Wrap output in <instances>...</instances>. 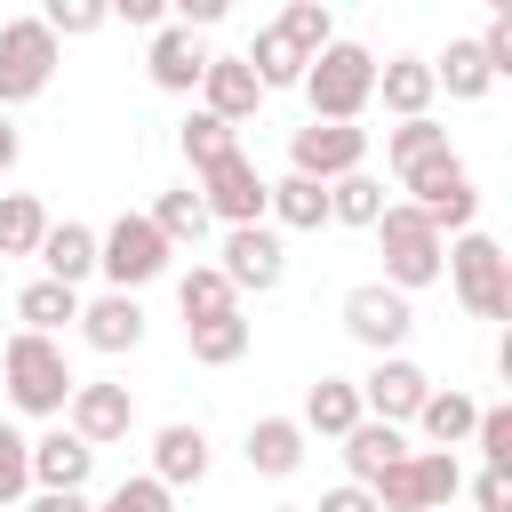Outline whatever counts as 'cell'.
I'll return each instance as SVG.
<instances>
[{
  "mask_svg": "<svg viewBox=\"0 0 512 512\" xmlns=\"http://www.w3.org/2000/svg\"><path fill=\"white\" fill-rule=\"evenodd\" d=\"M72 360H64V344L56 336H8L0 344V392H8V408H24V416H64V400H72Z\"/></svg>",
  "mask_w": 512,
  "mask_h": 512,
  "instance_id": "cell-1",
  "label": "cell"
},
{
  "mask_svg": "<svg viewBox=\"0 0 512 512\" xmlns=\"http://www.w3.org/2000/svg\"><path fill=\"white\" fill-rule=\"evenodd\" d=\"M304 104H312V120H360L376 104V56L360 40H328L304 64Z\"/></svg>",
  "mask_w": 512,
  "mask_h": 512,
  "instance_id": "cell-2",
  "label": "cell"
},
{
  "mask_svg": "<svg viewBox=\"0 0 512 512\" xmlns=\"http://www.w3.org/2000/svg\"><path fill=\"white\" fill-rule=\"evenodd\" d=\"M400 192H408V208H416L440 240H448V232H472V216H480V184H472V168H464L456 152H432L424 168H408Z\"/></svg>",
  "mask_w": 512,
  "mask_h": 512,
  "instance_id": "cell-3",
  "label": "cell"
},
{
  "mask_svg": "<svg viewBox=\"0 0 512 512\" xmlns=\"http://www.w3.org/2000/svg\"><path fill=\"white\" fill-rule=\"evenodd\" d=\"M376 240H384V288H400V296L432 288V280H440V264H448V240H440L408 200H392V208L376 216Z\"/></svg>",
  "mask_w": 512,
  "mask_h": 512,
  "instance_id": "cell-4",
  "label": "cell"
},
{
  "mask_svg": "<svg viewBox=\"0 0 512 512\" xmlns=\"http://www.w3.org/2000/svg\"><path fill=\"white\" fill-rule=\"evenodd\" d=\"M440 272L456 280V304H464L472 320H504V312H512V256H504L488 232H456Z\"/></svg>",
  "mask_w": 512,
  "mask_h": 512,
  "instance_id": "cell-5",
  "label": "cell"
},
{
  "mask_svg": "<svg viewBox=\"0 0 512 512\" xmlns=\"http://www.w3.org/2000/svg\"><path fill=\"white\" fill-rule=\"evenodd\" d=\"M456 488H464V464L448 456V448H408L392 472H376V512H440V504H456Z\"/></svg>",
  "mask_w": 512,
  "mask_h": 512,
  "instance_id": "cell-6",
  "label": "cell"
},
{
  "mask_svg": "<svg viewBox=\"0 0 512 512\" xmlns=\"http://www.w3.org/2000/svg\"><path fill=\"white\" fill-rule=\"evenodd\" d=\"M168 240L152 232V216H120V224H104L96 232V272L112 280V296H136V288H152L160 272H168Z\"/></svg>",
  "mask_w": 512,
  "mask_h": 512,
  "instance_id": "cell-7",
  "label": "cell"
},
{
  "mask_svg": "<svg viewBox=\"0 0 512 512\" xmlns=\"http://www.w3.org/2000/svg\"><path fill=\"white\" fill-rule=\"evenodd\" d=\"M56 40H48V24L40 16H8L0 24V112L8 104H32L48 80H56Z\"/></svg>",
  "mask_w": 512,
  "mask_h": 512,
  "instance_id": "cell-8",
  "label": "cell"
},
{
  "mask_svg": "<svg viewBox=\"0 0 512 512\" xmlns=\"http://www.w3.org/2000/svg\"><path fill=\"white\" fill-rule=\"evenodd\" d=\"M352 168H368V128H360V120H304V128L288 136V176L336 184V176H352Z\"/></svg>",
  "mask_w": 512,
  "mask_h": 512,
  "instance_id": "cell-9",
  "label": "cell"
},
{
  "mask_svg": "<svg viewBox=\"0 0 512 512\" xmlns=\"http://www.w3.org/2000/svg\"><path fill=\"white\" fill-rule=\"evenodd\" d=\"M344 328H352V344H368L376 360H392L408 344V328H416V304L400 288H384V280H360V288H344Z\"/></svg>",
  "mask_w": 512,
  "mask_h": 512,
  "instance_id": "cell-10",
  "label": "cell"
},
{
  "mask_svg": "<svg viewBox=\"0 0 512 512\" xmlns=\"http://www.w3.org/2000/svg\"><path fill=\"white\" fill-rule=\"evenodd\" d=\"M216 272L232 280V296H264V288L288 280V248H280L272 224H232L224 248H216Z\"/></svg>",
  "mask_w": 512,
  "mask_h": 512,
  "instance_id": "cell-11",
  "label": "cell"
},
{
  "mask_svg": "<svg viewBox=\"0 0 512 512\" xmlns=\"http://www.w3.org/2000/svg\"><path fill=\"white\" fill-rule=\"evenodd\" d=\"M200 208H208V224H264V176H256V160L248 152H232V160H216V168H200Z\"/></svg>",
  "mask_w": 512,
  "mask_h": 512,
  "instance_id": "cell-12",
  "label": "cell"
},
{
  "mask_svg": "<svg viewBox=\"0 0 512 512\" xmlns=\"http://www.w3.org/2000/svg\"><path fill=\"white\" fill-rule=\"evenodd\" d=\"M424 392H432V376H424L408 352H392V360H376V368L360 376V416H376V424H416Z\"/></svg>",
  "mask_w": 512,
  "mask_h": 512,
  "instance_id": "cell-13",
  "label": "cell"
},
{
  "mask_svg": "<svg viewBox=\"0 0 512 512\" xmlns=\"http://www.w3.org/2000/svg\"><path fill=\"white\" fill-rule=\"evenodd\" d=\"M128 424H136L128 384H72V400H64V432H80L88 448H112V440H128Z\"/></svg>",
  "mask_w": 512,
  "mask_h": 512,
  "instance_id": "cell-14",
  "label": "cell"
},
{
  "mask_svg": "<svg viewBox=\"0 0 512 512\" xmlns=\"http://www.w3.org/2000/svg\"><path fill=\"white\" fill-rule=\"evenodd\" d=\"M88 472H96V448L80 440V432H40L32 440V488H48V496H88Z\"/></svg>",
  "mask_w": 512,
  "mask_h": 512,
  "instance_id": "cell-15",
  "label": "cell"
},
{
  "mask_svg": "<svg viewBox=\"0 0 512 512\" xmlns=\"http://www.w3.org/2000/svg\"><path fill=\"white\" fill-rule=\"evenodd\" d=\"M256 104H264L256 72H248L240 56H208V72H200V112L224 120V128H240V120H256Z\"/></svg>",
  "mask_w": 512,
  "mask_h": 512,
  "instance_id": "cell-16",
  "label": "cell"
},
{
  "mask_svg": "<svg viewBox=\"0 0 512 512\" xmlns=\"http://www.w3.org/2000/svg\"><path fill=\"white\" fill-rule=\"evenodd\" d=\"M144 72H152V88L192 96V88H200V72H208V48H200L184 24H160V32H152V48H144Z\"/></svg>",
  "mask_w": 512,
  "mask_h": 512,
  "instance_id": "cell-17",
  "label": "cell"
},
{
  "mask_svg": "<svg viewBox=\"0 0 512 512\" xmlns=\"http://www.w3.org/2000/svg\"><path fill=\"white\" fill-rule=\"evenodd\" d=\"M152 480L176 496V488H200L208 480V432L200 424H160L152 432Z\"/></svg>",
  "mask_w": 512,
  "mask_h": 512,
  "instance_id": "cell-18",
  "label": "cell"
},
{
  "mask_svg": "<svg viewBox=\"0 0 512 512\" xmlns=\"http://www.w3.org/2000/svg\"><path fill=\"white\" fill-rule=\"evenodd\" d=\"M80 336H88L96 352H136V344H144V304L104 288V296H88V304H80Z\"/></svg>",
  "mask_w": 512,
  "mask_h": 512,
  "instance_id": "cell-19",
  "label": "cell"
},
{
  "mask_svg": "<svg viewBox=\"0 0 512 512\" xmlns=\"http://www.w3.org/2000/svg\"><path fill=\"white\" fill-rule=\"evenodd\" d=\"M240 456H248V472L288 480V472L304 464V424H296V416H256V424H248V440H240Z\"/></svg>",
  "mask_w": 512,
  "mask_h": 512,
  "instance_id": "cell-20",
  "label": "cell"
},
{
  "mask_svg": "<svg viewBox=\"0 0 512 512\" xmlns=\"http://www.w3.org/2000/svg\"><path fill=\"white\" fill-rule=\"evenodd\" d=\"M376 96H384V112L392 120H432V64L424 56H392V64H376Z\"/></svg>",
  "mask_w": 512,
  "mask_h": 512,
  "instance_id": "cell-21",
  "label": "cell"
},
{
  "mask_svg": "<svg viewBox=\"0 0 512 512\" xmlns=\"http://www.w3.org/2000/svg\"><path fill=\"white\" fill-rule=\"evenodd\" d=\"M40 264H48L40 280L80 288V280L96 272V232H88V224H72V216H64V224H48V232H40Z\"/></svg>",
  "mask_w": 512,
  "mask_h": 512,
  "instance_id": "cell-22",
  "label": "cell"
},
{
  "mask_svg": "<svg viewBox=\"0 0 512 512\" xmlns=\"http://www.w3.org/2000/svg\"><path fill=\"white\" fill-rule=\"evenodd\" d=\"M296 424H304V440H312V432H320V440H344V432L360 424V384H352V376H320V384L304 392V416H296Z\"/></svg>",
  "mask_w": 512,
  "mask_h": 512,
  "instance_id": "cell-23",
  "label": "cell"
},
{
  "mask_svg": "<svg viewBox=\"0 0 512 512\" xmlns=\"http://www.w3.org/2000/svg\"><path fill=\"white\" fill-rule=\"evenodd\" d=\"M472 424H480V400H472V392H456V384H448V392L432 384V392H424V408H416V432H424L432 448H448V456L472 440Z\"/></svg>",
  "mask_w": 512,
  "mask_h": 512,
  "instance_id": "cell-24",
  "label": "cell"
},
{
  "mask_svg": "<svg viewBox=\"0 0 512 512\" xmlns=\"http://www.w3.org/2000/svg\"><path fill=\"white\" fill-rule=\"evenodd\" d=\"M400 456H408L400 424H376V416H360V424L344 432V472H352L360 488H376V472H392Z\"/></svg>",
  "mask_w": 512,
  "mask_h": 512,
  "instance_id": "cell-25",
  "label": "cell"
},
{
  "mask_svg": "<svg viewBox=\"0 0 512 512\" xmlns=\"http://www.w3.org/2000/svg\"><path fill=\"white\" fill-rule=\"evenodd\" d=\"M264 216H272L280 232H320V224H328V184L280 176V184H264Z\"/></svg>",
  "mask_w": 512,
  "mask_h": 512,
  "instance_id": "cell-26",
  "label": "cell"
},
{
  "mask_svg": "<svg viewBox=\"0 0 512 512\" xmlns=\"http://www.w3.org/2000/svg\"><path fill=\"white\" fill-rule=\"evenodd\" d=\"M144 216H152V232H160V240H168V248H200V240H208V232H216V224H208V208H200V192H192V184H176V192H160V200H152V208H144Z\"/></svg>",
  "mask_w": 512,
  "mask_h": 512,
  "instance_id": "cell-27",
  "label": "cell"
},
{
  "mask_svg": "<svg viewBox=\"0 0 512 512\" xmlns=\"http://www.w3.org/2000/svg\"><path fill=\"white\" fill-rule=\"evenodd\" d=\"M392 200H384V184L368 176V168H352V176H336L328 184V224H352V232H376V216H384Z\"/></svg>",
  "mask_w": 512,
  "mask_h": 512,
  "instance_id": "cell-28",
  "label": "cell"
},
{
  "mask_svg": "<svg viewBox=\"0 0 512 512\" xmlns=\"http://www.w3.org/2000/svg\"><path fill=\"white\" fill-rule=\"evenodd\" d=\"M176 312H184V328H200V320H224V312H240V296H232V280H224L216 264H192V272L176 280Z\"/></svg>",
  "mask_w": 512,
  "mask_h": 512,
  "instance_id": "cell-29",
  "label": "cell"
},
{
  "mask_svg": "<svg viewBox=\"0 0 512 512\" xmlns=\"http://www.w3.org/2000/svg\"><path fill=\"white\" fill-rule=\"evenodd\" d=\"M432 64V88H448L456 104H480L496 80H488V64H480V48L472 40H448V56H424Z\"/></svg>",
  "mask_w": 512,
  "mask_h": 512,
  "instance_id": "cell-30",
  "label": "cell"
},
{
  "mask_svg": "<svg viewBox=\"0 0 512 512\" xmlns=\"http://www.w3.org/2000/svg\"><path fill=\"white\" fill-rule=\"evenodd\" d=\"M240 64L256 72V88H264V96H272V88H304V56H296V48H288L272 24L248 40V56H240Z\"/></svg>",
  "mask_w": 512,
  "mask_h": 512,
  "instance_id": "cell-31",
  "label": "cell"
},
{
  "mask_svg": "<svg viewBox=\"0 0 512 512\" xmlns=\"http://www.w3.org/2000/svg\"><path fill=\"white\" fill-rule=\"evenodd\" d=\"M16 320H24V336H56L64 320H80V288H56V280H32V288L16 296Z\"/></svg>",
  "mask_w": 512,
  "mask_h": 512,
  "instance_id": "cell-32",
  "label": "cell"
},
{
  "mask_svg": "<svg viewBox=\"0 0 512 512\" xmlns=\"http://www.w3.org/2000/svg\"><path fill=\"white\" fill-rule=\"evenodd\" d=\"M272 32H280V40H288V48H296V56L312 64V56H320V48L336 40V16H328V0H288Z\"/></svg>",
  "mask_w": 512,
  "mask_h": 512,
  "instance_id": "cell-33",
  "label": "cell"
},
{
  "mask_svg": "<svg viewBox=\"0 0 512 512\" xmlns=\"http://www.w3.org/2000/svg\"><path fill=\"white\" fill-rule=\"evenodd\" d=\"M40 232H48V208L32 192H0V256H40Z\"/></svg>",
  "mask_w": 512,
  "mask_h": 512,
  "instance_id": "cell-34",
  "label": "cell"
},
{
  "mask_svg": "<svg viewBox=\"0 0 512 512\" xmlns=\"http://www.w3.org/2000/svg\"><path fill=\"white\" fill-rule=\"evenodd\" d=\"M176 152H184V160H192V176H200V168H216V160H232V152H240V128H224V120L192 112V120L176 128Z\"/></svg>",
  "mask_w": 512,
  "mask_h": 512,
  "instance_id": "cell-35",
  "label": "cell"
},
{
  "mask_svg": "<svg viewBox=\"0 0 512 512\" xmlns=\"http://www.w3.org/2000/svg\"><path fill=\"white\" fill-rule=\"evenodd\" d=\"M432 152H448V128H440V120H400V128L384 136V160H392V176L424 168Z\"/></svg>",
  "mask_w": 512,
  "mask_h": 512,
  "instance_id": "cell-36",
  "label": "cell"
},
{
  "mask_svg": "<svg viewBox=\"0 0 512 512\" xmlns=\"http://www.w3.org/2000/svg\"><path fill=\"white\" fill-rule=\"evenodd\" d=\"M184 336H192V360H200V368H232V360L248 352V320H240V312L200 320V328H184Z\"/></svg>",
  "mask_w": 512,
  "mask_h": 512,
  "instance_id": "cell-37",
  "label": "cell"
},
{
  "mask_svg": "<svg viewBox=\"0 0 512 512\" xmlns=\"http://www.w3.org/2000/svg\"><path fill=\"white\" fill-rule=\"evenodd\" d=\"M40 24H48V40L64 48V40L104 32V24H112V8H104V0H48V8H40Z\"/></svg>",
  "mask_w": 512,
  "mask_h": 512,
  "instance_id": "cell-38",
  "label": "cell"
},
{
  "mask_svg": "<svg viewBox=\"0 0 512 512\" xmlns=\"http://www.w3.org/2000/svg\"><path fill=\"white\" fill-rule=\"evenodd\" d=\"M32 496V440L16 424H0V512Z\"/></svg>",
  "mask_w": 512,
  "mask_h": 512,
  "instance_id": "cell-39",
  "label": "cell"
},
{
  "mask_svg": "<svg viewBox=\"0 0 512 512\" xmlns=\"http://www.w3.org/2000/svg\"><path fill=\"white\" fill-rule=\"evenodd\" d=\"M96 512H176V496H168L152 472H128V480H120V488H112Z\"/></svg>",
  "mask_w": 512,
  "mask_h": 512,
  "instance_id": "cell-40",
  "label": "cell"
},
{
  "mask_svg": "<svg viewBox=\"0 0 512 512\" xmlns=\"http://www.w3.org/2000/svg\"><path fill=\"white\" fill-rule=\"evenodd\" d=\"M472 448L488 456V472H512V408H480V424H472Z\"/></svg>",
  "mask_w": 512,
  "mask_h": 512,
  "instance_id": "cell-41",
  "label": "cell"
},
{
  "mask_svg": "<svg viewBox=\"0 0 512 512\" xmlns=\"http://www.w3.org/2000/svg\"><path fill=\"white\" fill-rule=\"evenodd\" d=\"M472 48H480V64H488V80H512V16H504V8L488 16V32H480Z\"/></svg>",
  "mask_w": 512,
  "mask_h": 512,
  "instance_id": "cell-42",
  "label": "cell"
},
{
  "mask_svg": "<svg viewBox=\"0 0 512 512\" xmlns=\"http://www.w3.org/2000/svg\"><path fill=\"white\" fill-rule=\"evenodd\" d=\"M472 504L480 512H512V472H480L472 480Z\"/></svg>",
  "mask_w": 512,
  "mask_h": 512,
  "instance_id": "cell-43",
  "label": "cell"
},
{
  "mask_svg": "<svg viewBox=\"0 0 512 512\" xmlns=\"http://www.w3.org/2000/svg\"><path fill=\"white\" fill-rule=\"evenodd\" d=\"M304 512H376V496L360 488V480H344V488H328L320 504H304Z\"/></svg>",
  "mask_w": 512,
  "mask_h": 512,
  "instance_id": "cell-44",
  "label": "cell"
},
{
  "mask_svg": "<svg viewBox=\"0 0 512 512\" xmlns=\"http://www.w3.org/2000/svg\"><path fill=\"white\" fill-rule=\"evenodd\" d=\"M24 512H96V504H88V496H48V488H40Z\"/></svg>",
  "mask_w": 512,
  "mask_h": 512,
  "instance_id": "cell-45",
  "label": "cell"
},
{
  "mask_svg": "<svg viewBox=\"0 0 512 512\" xmlns=\"http://www.w3.org/2000/svg\"><path fill=\"white\" fill-rule=\"evenodd\" d=\"M112 16H128V24H152V32H160V0H120Z\"/></svg>",
  "mask_w": 512,
  "mask_h": 512,
  "instance_id": "cell-46",
  "label": "cell"
},
{
  "mask_svg": "<svg viewBox=\"0 0 512 512\" xmlns=\"http://www.w3.org/2000/svg\"><path fill=\"white\" fill-rule=\"evenodd\" d=\"M16 152H24V136H16V120H8V112H0V176H8V168H16Z\"/></svg>",
  "mask_w": 512,
  "mask_h": 512,
  "instance_id": "cell-47",
  "label": "cell"
},
{
  "mask_svg": "<svg viewBox=\"0 0 512 512\" xmlns=\"http://www.w3.org/2000/svg\"><path fill=\"white\" fill-rule=\"evenodd\" d=\"M272 512H304V504H272Z\"/></svg>",
  "mask_w": 512,
  "mask_h": 512,
  "instance_id": "cell-48",
  "label": "cell"
},
{
  "mask_svg": "<svg viewBox=\"0 0 512 512\" xmlns=\"http://www.w3.org/2000/svg\"><path fill=\"white\" fill-rule=\"evenodd\" d=\"M440 512H456V504H440Z\"/></svg>",
  "mask_w": 512,
  "mask_h": 512,
  "instance_id": "cell-49",
  "label": "cell"
}]
</instances>
